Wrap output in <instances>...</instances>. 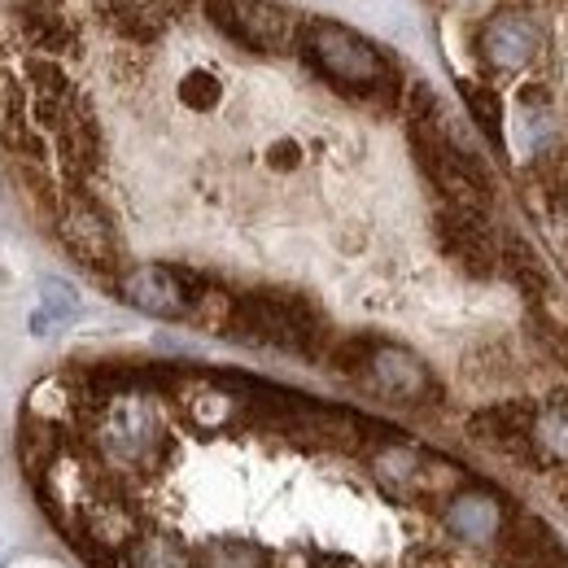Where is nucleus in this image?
Instances as JSON below:
<instances>
[{
    "mask_svg": "<svg viewBox=\"0 0 568 568\" xmlns=\"http://www.w3.org/2000/svg\"><path fill=\"white\" fill-rule=\"evenodd\" d=\"M223 333L245 346H276L288 355H320L324 315L297 293H245L227 306Z\"/></svg>",
    "mask_w": 568,
    "mask_h": 568,
    "instance_id": "1",
    "label": "nucleus"
},
{
    "mask_svg": "<svg viewBox=\"0 0 568 568\" xmlns=\"http://www.w3.org/2000/svg\"><path fill=\"white\" fill-rule=\"evenodd\" d=\"M302 44H306V58L320 67V74H328L342 88L376 92V88H389L394 83V71L381 58V49L372 40H363L358 31L342 27V22H328V18L311 22L302 31Z\"/></svg>",
    "mask_w": 568,
    "mask_h": 568,
    "instance_id": "2",
    "label": "nucleus"
},
{
    "mask_svg": "<svg viewBox=\"0 0 568 568\" xmlns=\"http://www.w3.org/2000/svg\"><path fill=\"white\" fill-rule=\"evenodd\" d=\"M206 13L227 40L254 53H284L302 36L293 9L272 4V0H206Z\"/></svg>",
    "mask_w": 568,
    "mask_h": 568,
    "instance_id": "3",
    "label": "nucleus"
},
{
    "mask_svg": "<svg viewBox=\"0 0 568 568\" xmlns=\"http://www.w3.org/2000/svg\"><path fill=\"white\" fill-rule=\"evenodd\" d=\"M97 442L119 468H149L162 450V420L144 398H114L101 416Z\"/></svg>",
    "mask_w": 568,
    "mask_h": 568,
    "instance_id": "4",
    "label": "nucleus"
},
{
    "mask_svg": "<svg viewBox=\"0 0 568 568\" xmlns=\"http://www.w3.org/2000/svg\"><path fill=\"white\" fill-rule=\"evenodd\" d=\"M202 284L175 267H158V263H144L119 276V293L123 302H132L144 315H158V320H189L193 306L202 302L197 293Z\"/></svg>",
    "mask_w": 568,
    "mask_h": 568,
    "instance_id": "5",
    "label": "nucleus"
},
{
    "mask_svg": "<svg viewBox=\"0 0 568 568\" xmlns=\"http://www.w3.org/2000/svg\"><path fill=\"white\" fill-rule=\"evenodd\" d=\"M358 381L389 403H425L433 394V376H428L425 358H416L403 346H389V342H372V355L363 363Z\"/></svg>",
    "mask_w": 568,
    "mask_h": 568,
    "instance_id": "6",
    "label": "nucleus"
},
{
    "mask_svg": "<svg viewBox=\"0 0 568 568\" xmlns=\"http://www.w3.org/2000/svg\"><path fill=\"white\" fill-rule=\"evenodd\" d=\"M477 53L490 71H525L542 53V27L520 9H503L481 27Z\"/></svg>",
    "mask_w": 568,
    "mask_h": 568,
    "instance_id": "7",
    "label": "nucleus"
},
{
    "mask_svg": "<svg viewBox=\"0 0 568 568\" xmlns=\"http://www.w3.org/2000/svg\"><path fill=\"white\" fill-rule=\"evenodd\" d=\"M58 232H62V245L71 250L74 258L92 272H110L119 263V232L110 223V214L101 211L97 202H71L62 219H58Z\"/></svg>",
    "mask_w": 568,
    "mask_h": 568,
    "instance_id": "8",
    "label": "nucleus"
},
{
    "mask_svg": "<svg viewBox=\"0 0 568 568\" xmlns=\"http://www.w3.org/2000/svg\"><path fill=\"white\" fill-rule=\"evenodd\" d=\"M437 241L442 250L473 276H490L498 267V245L486 227V219L477 211H459V206H446L437 214Z\"/></svg>",
    "mask_w": 568,
    "mask_h": 568,
    "instance_id": "9",
    "label": "nucleus"
},
{
    "mask_svg": "<svg viewBox=\"0 0 568 568\" xmlns=\"http://www.w3.org/2000/svg\"><path fill=\"white\" fill-rule=\"evenodd\" d=\"M446 529L464 547H486L503 534V507L486 490H464L446 503Z\"/></svg>",
    "mask_w": 568,
    "mask_h": 568,
    "instance_id": "10",
    "label": "nucleus"
},
{
    "mask_svg": "<svg viewBox=\"0 0 568 568\" xmlns=\"http://www.w3.org/2000/svg\"><path fill=\"white\" fill-rule=\"evenodd\" d=\"M529 412L525 407H516V403H503V407H486V412H477L473 420H468V433L481 442V446H490V450H507V455H520V450H529Z\"/></svg>",
    "mask_w": 568,
    "mask_h": 568,
    "instance_id": "11",
    "label": "nucleus"
},
{
    "mask_svg": "<svg viewBox=\"0 0 568 568\" xmlns=\"http://www.w3.org/2000/svg\"><path fill=\"white\" fill-rule=\"evenodd\" d=\"M79 315H83L79 288H74L71 281H62V276H44V281H40V306H36V315H31V333H36V337L62 333Z\"/></svg>",
    "mask_w": 568,
    "mask_h": 568,
    "instance_id": "12",
    "label": "nucleus"
},
{
    "mask_svg": "<svg viewBox=\"0 0 568 568\" xmlns=\"http://www.w3.org/2000/svg\"><path fill=\"white\" fill-rule=\"evenodd\" d=\"M529 450L542 464L568 468V398H556V403L534 412V420H529Z\"/></svg>",
    "mask_w": 568,
    "mask_h": 568,
    "instance_id": "13",
    "label": "nucleus"
},
{
    "mask_svg": "<svg viewBox=\"0 0 568 568\" xmlns=\"http://www.w3.org/2000/svg\"><path fill=\"white\" fill-rule=\"evenodd\" d=\"M507 556L516 568H560L565 556H560V542L547 534V525L538 520H516L511 534H507Z\"/></svg>",
    "mask_w": 568,
    "mask_h": 568,
    "instance_id": "14",
    "label": "nucleus"
},
{
    "mask_svg": "<svg viewBox=\"0 0 568 568\" xmlns=\"http://www.w3.org/2000/svg\"><path fill=\"white\" fill-rule=\"evenodd\" d=\"M184 4H189V0H110V13H114V22H119L128 36L153 40L166 22L180 18Z\"/></svg>",
    "mask_w": 568,
    "mask_h": 568,
    "instance_id": "15",
    "label": "nucleus"
},
{
    "mask_svg": "<svg viewBox=\"0 0 568 568\" xmlns=\"http://www.w3.org/2000/svg\"><path fill=\"white\" fill-rule=\"evenodd\" d=\"M372 468H376V477L389 486V490H412V486H420V455L412 450V446H385L376 459H372Z\"/></svg>",
    "mask_w": 568,
    "mask_h": 568,
    "instance_id": "16",
    "label": "nucleus"
},
{
    "mask_svg": "<svg viewBox=\"0 0 568 568\" xmlns=\"http://www.w3.org/2000/svg\"><path fill=\"white\" fill-rule=\"evenodd\" d=\"M520 128V144L529 149V153H542V149H551L556 141V114L538 101V97H529V101H520V119H516Z\"/></svg>",
    "mask_w": 568,
    "mask_h": 568,
    "instance_id": "17",
    "label": "nucleus"
},
{
    "mask_svg": "<svg viewBox=\"0 0 568 568\" xmlns=\"http://www.w3.org/2000/svg\"><path fill=\"white\" fill-rule=\"evenodd\" d=\"M459 92H464V101H468V110H473V119L481 123V132L490 136V141H503V105H498V97L486 88V83H473V79H464L459 83Z\"/></svg>",
    "mask_w": 568,
    "mask_h": 568,
    "instance_id": "18",
    "label": "nucleus"
},
{
    "mask_svg": "<svg viewBox=\"0 0 568 568\" xmlns=\"http://www.w3.org/2000/svg\"><path fill=\"white\" fill-rule=\"evenodd\" d=\"M132 568H193V556L175 538H141L132 547Z\"/></svg>",
    "mask_w": 568,
    "mask_h": 568,
    "instance_id": "19",
    "label": "nucleus"
},
{
    "mask_svg": "<svg viewBox=\"0 0 568 568\" xmlns=\"http://www.w3.org/2000/svg\"><path fill=\"white\" fill-rule=\"evenodd\" d=\"M206 568H267V560L250 542H219L206 551Z\"/></svg>",
    "mask_w": 568,
    "mask_h": 568,
    "instance_id": "20",
    "label": "nucleus"
},
{
    "mask_svg": "<svg viewBox=\"0 0 568 568\" xmlns=\"http://www.w3.org/2000/svg\"><path fill=\"white\" fill-rule=\"evenodd\" d=\"M219 79L206 71H193L184 83H180V97H184V105H193V110H211L214 101H219Z\"/></svg>",
    "mask_w": 568,
    "mask_h": 568,
    "instance_id": "21",
    "label": "nucleus"
},
{
    "mask_svg": "<svg viewBox=\"0 0 568 568\" xmlns=\"http://www.w3.org/2000/svg\"><path fill=\"white\" fill-rule=\"evenodd\" d=\"M542 342L547 351L556 355V363L568 372V324H556V320H542Z\"/></svg>",
    "mask_w": 568,
    "mask_h": 568,
    "instance_id": "22",
    "label": "nucleus"
},
{
    "mask_svg": "<svg viewBox=\"0 0 568 568\" xmlns=\"http://www.w3.org/2000/svg\"><path fill=\"white\" fill-rule=\"evenodd\" d=\"M293 162H297V144L293 141L272 144V166H293Z\"/></svg>",
    "mask_w": 568,
    "mask_h": 568,
    "instance_id": "23",
    "label": "nucleus"
}]
</instances>
